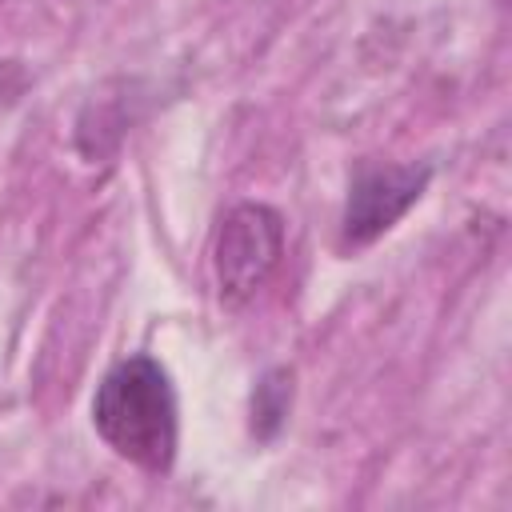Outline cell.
<instances>
[{
  "label": "cell",
  "instance_id": "obj_1",
  "mask_svg": "<svg viewBox=\"0 0 512 512\" xmlns=\"http://www.w3.org/2000/svg\"><path fill=\"white\" fill-rule=\"evenodd\" d=\"M92 428L120 460L136 464L148 476H164L180 444L176 392L164 364L148 352L116 360L96 384Z\"/></svg>",
  "mask_w": 512,
  "mask_h": 512
},
{
  "label": "cell",
  "instance_id": "obj_2",
  "mask_svg": "<svg viewBox=\"0 0 512 512\" xmlns=\"http://www.w3.org/2000/svg\"><path fill=\"white\" fill-rule=\"evenodd\" d=\"M284 216L272 204L240 200L220 216L212 244V272L224 308H244L280 268Z\"/></svg>",
  "mask_w": 512,
  "mask_h": 512
},
{
  "label": "cell",
  "instance_id": "obj_3",
  "mask_svg": "<svg viewBox=\"0 0 512 512\" xmlns=\"http://www.w3.org/2000/svg\"><path fill=\"white\" fill-rule=\"evenodd\" d=\"M432 168L428 164H356L344 216H340V248L356 252L376 244L428 188Z\"/></svg>",
  "mask_w": 512,
  "mask_h": 512
},
{
  "label": "cell",
  "instance_id": "obj_4",
  "mask_svg": "<svg viewBox=\"0 0 512 512\" xmlns=\"http://www.w3.org/2000/svg\"><path fill=\"white\" fill-rule=\"evenodd\" d=\"M292 368H268L256 388H252V400H248V428L260 444H272L292 412Z\"/></svg>",
  "mask_w": 512,
  "mask_h": 512
},
{
  "label": "cell",
  "instance_id": "obj_5",
  "mask_svg": "<svg viewBox=\"0 0 512 512\" xmlns=\"http://www.w3.org/2000/svg\"><path fill=\"white\" fill-rule=\"evenodd\" d=\"M28 84H32V72L24 68V60H0V112L16 108Z\"/></svg>",
  "mask_w": 512,
  "mask_h": 512
}]
</instances>
